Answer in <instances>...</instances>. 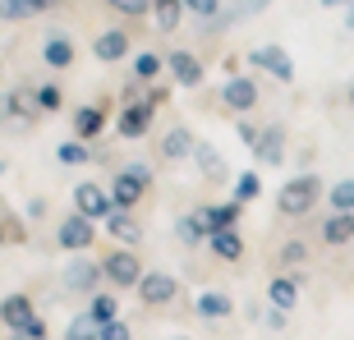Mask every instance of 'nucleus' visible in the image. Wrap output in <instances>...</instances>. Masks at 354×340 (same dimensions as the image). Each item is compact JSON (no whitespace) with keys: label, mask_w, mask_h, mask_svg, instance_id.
Here are the masks:
<instances>
[{"label":"nucleus","mask_w":354,"mask_h":340,"mask_svg":"<svg viewBox=\"0 0 354 340\" xmlns=\"http://www.w3.org/2000/svg\"><path fill=\"white\" fill-rule=\"evenodd\" d=\"M55 161H60V166H88V161H92V147L79 143V138H65V143L55 147Z\"/></svg>","instance_id":"7c9ffc66"},{"label":"nucleus","mask_w":354,"mask_h":340,"mask_svg":"<svg viewBox=\"0 0 354 340\" xmlns=\"http://www.w3.org/2000/svg\"><path fill=\"white\" fill-rule=\"evenodd\" d=\"M152 23L157 32H175L184 23V0H152Z\"/></svg>","instance_id":"c85d7f7f"},{"label":"nucleus","mask_w":354,"mask_h":340,"mask_svg":"<svg viewBox=\"0 0 354 340\" xmlns=\"http://www.w3.org/2000/svg\"><path fill=\"white\" fill-rule=\"evenodd\" d=\"M74 211H79V216H88L92 225H102L115 207H111V193H106L97 180H83V184H74Z\"/></svg>","instance_id":"9d476101"},{"label":"nucleus","mask_w":354,"mask_h":340,"mask_svg":"<svg viewBox=\"0 0 354 340\" xmlns=\"http://www.w3.org/2000/svg\"><path fill=\"white\" fill-rule=\"evenodd\" d=\"M216 106L235 111V115H249L253 106H258V79H249V74H230V79L221 83V92H216Z\"/></svg>","instance_id":"1a4fd4ad"},{"label":"nucleus","mask_w":354,"mask_h":340,"mask_svg":"<svg viewBox=\"0 0 354 340\" xmlns=\"http://www.w3.org/2000/svg\"><path fill=\"white\" fill-rule=\"evenodd\" d=\"M106 285V276H102V262H92V258H69V267H65V290H74V294H97V290Z\"/></svg>","instance_id":"ddd939ff"},{"label":"nucleus","mask_w":354,"mask_h":340,"mask_svg":"<svg viewBox=\"0 0 354 340\" xmlns=\"http://www.w3.org/2000/svg\"><path fill=\"white\" fill-rule=\"evenodd\" d=\"M221 10H225L221 0H184V14H198L203 23H212V19H216Z\"/></svg>","instance_id":"e433bc0d"},{"label":"nucleus","mask_w":354,"mask_h":340,"mask_svg":"<svg viewBox=\"0 0 354 340\" xmlns=\"http://www.w3.org/2000/svg\"><path fill=\"white\" fill-rule=\"evenodd\" d=\"M51 5H60V0H0V19H5V23H24V19L46 14Z\"/></svg>","instance_id":"a878e982"},{"label":"nucleus","mask_w":354,"mask_h":340,"mask_svg":"<svg viewBox=\"0 0 354 340\" xmlns=\"http://www.w3.org/2000/svg\"><path fill=\"white\" fill-rule=\"evenodd\" d=\"M304 258H308V244H304V239H290V244H281V253H276L281 267H299Z\"/></svg>","instance_id":"c9c22d12"},{"label":"nucleus","mask_w":354,"mask_h":340,"mask_svg":"<svg viewBox=\"0 0 354 340\" xmlns=\"http://www.w3.org/2000/svg\"><path fill=\"white\" fill-rule=\"evenodd\" d=\"M322 244H331V249H341V244H350L354 239V211H331V216H322Z\"/></svg>","instance_id":"5701e85b"},{"label":"nucleus","mask_w":354,"mask_h":340,"mask_svg":"<svg viewBox=\"0 0 354 340\" xmlns=\"http://www.w3.org/2000/svg\"><path fill=\"white\" fill-rule=\"evenodd\" d=\"M327 211H354V175L350 180H336L327 189Z\"/></svg>","instance_id":"2f4dec72"},{"label":"nucleus","mask_w":354,"mask_h":340,"mask_svg":"<svg viewBox=\"0 0 354 340\" xmlns=\"http://www.w3.org/2000/svg\"><path fill=\"white\" fill-rule=\"evenodd\" d=\"M92 55L102 60V65H120V60H129V32L124 28H106L92 37Z\"/></svg>","instance_id":"a211bd4d"},{"label":"nucleus","mask_w":354,"mask_h":340,"mask_svg":"<svg viewBox=\"0 0 354 340\" xmlns=\"http://www.w3.org/2000/svg\"><path fill=\"white\" fill-rule=\"evenodd\" d=\"M129 69H133V83L152 88V83L166 74V55H157V51H138V55H129Z\"/></svg>","instance_id":"393cba45"},{"label":"nucleus","mask_w":354,"mask_h":340,"mask_svg":"<svg viewBox=\"0 0 354 340\" xmlns=\"http://www.w3.org/2000/svg\"><path fill=\"white\" fill-rule=\"evenodd\" d=\"M194 216L203 221V230H207V239H212V235H221V230H239V216H244V207L230 198V202H207V207H198Z\"/></svg>","instance_id":"2eb2a0df"},{"label":"nucleus","mask_w":354,"mask_h":340,"mask_svg":"<svg viewBox=\"0 0 354 340\" xmlns=\"http://www.w3.org/2000/svg\"><path fill=\"white\" fill-rule=\"evenodd\" d=\"M5 244H10V230H5V221H0V249H5Z\"/></svg>","instance_id":"c03bdc74"},{"label":"nucleus","mask_w":354,"mask_h":340,"mask_svg":"<svg viewBox=\"0 0 354 340\" xmlns=\"http://www.w3.org/2000/svg\"><path fill=\"white\" fill-rule=\"evenodd\" d=\"M350 106H354V83H350Z\"/></svg>","instance_id":"a18cd8bd"},{"label":"nucleus","mask_w":354,"mask_h":340,"mask_svg":"<svg viewBox=\"0 0 354 340\" xmlns=\"http://www.w3.org/2000/svg\"><path fill=\"white\" fill-rule=\"evenodd\" d=\"M175 340H189V336H175Z\"/></svg>","instance_id":"09e8293b"},{"label":"nucleus","mask_w":354,"mask_h":340,"mask_svg":"<svg viewBox=\"0 0 354 340\" xmlns=\"http://www.w3.org/2000/svg\"><path fill=\"white\" fill-rule=\"evenodd\" d=\"M286 152H290V143H286V124L281 120H272V124H263L258 129V147H253V157H258V166H286Z\"/></svg>","instance_id":"4468645a"},{"label":"nucleus","mask_w":354,"mask_h":340,"mask_svg":"<svg viewBox=\"0 0 354 340\" xmlns=\"http://www.w3.org/2000/svg\"><path fill=\"white\" fill-rule=\"evenodd\" d=\"M194 147H198L194 129H189V124H175V129L161 133V147H157V152L166 161H184V157H194Z\"/></svg>","instance_id":"4be33fe9"},{"label":"nucleus","mask_w":354,"mask_h":340,"mask_svg":"<svg viewBox=\"0 0 354 340\" xmlns=\"http://www.w3.org/2000/svg\"><path fill=\"white\" fill-rule=\"evenodd\" d=\"M175 235H180L184 244H207V230H203V221H198L194 211H189V216H180V221H175Z\"/></svg>","instance_id":"72a5a7b5"},{"label":"nucleus","mask_w":354,"mask_h":340,"mask_svg":"<svg viewBox=\"0 0 354 340\" xmlns=\"http://www.w3.org/2000/svg\"><path fill=\"white\" fill-rule=\"evenodd\" d=\"M194 166H198V175H203L207 184H230V180H235L230 166H225V157L212 143H203V138H198V147H194Z\"/></svg>","instance_id":"6ab92c4d"},{"label":"nucleus","mask_w":354,"mask_h":340,"mask_svg":"<svg viewBox=\"0 0 354 340\" xmlns=\"http://www.w3.org/2000/svg\"><path fill=\"white\" fill-rule=\"evenodd\" d=\"M0 327L10 331V336L51 340V331H46V322H41V313H37V303L28 299L24 290H14V294H5V299H0Z\"/></svg>","instance_id":"f03ea898"},{"label":"nucleus","mask_w":354,"mask_h":340,"mask_svg":"<svg viewBox=\"0 0 354 340\" xmlns=\"http://www.w3.org/2000/svg\"><path fill=\"white\" fill-rule=\"evenodd\" d=\"M230 198H235L239 207H249V202H258V198H263V175H258V166H253V170H239L235 180H230Z\"/></svg>","instance_id":"bb28decb"},{"label":"nucleus","mask_w":354,"mask_h":340,"mask_svg":"<svg viewBox=\"0 0 354 340\" xmlns=\"http://www.w3.org/2000/svg\"><path fill=\"white\" fill-rule=\"evenodd\" d=\"M37 106H41V115L65 111V92H60V83H37Z\"/></svg>","instance_id":"473e14b6"},{"label":"nucleus","mask_w":354,"mask_h":340,"mask_svg":"<svg viewBox=\"0 0 354 340\" xmlns=\"http://www.w3.org/2000/svg\"><path fill=\"white\" fill-rule=\"evenodd\" d=\"M147 189H152V166L133 161V166H124V170L111 175V189H106V193H111V207L115 211H133L147 198Z\"/></svg>","instance_id":"7ed1b4c3"},{"label":"nucleus","mask_w":354,"mask_h":340,"mask_svg":"<svg viewBox=\"0 0 354 340\" xmlns=\"http://www.w3.org/2000/svg\"><path fill=\"white\" fill-rule=\"evenodd\" d=\"M97 340H133V331H129V322H124V317H115V322L97 327Z\"/></svg>","instance_id":"4c0bfd02"},{"label":"nucleus","mask_w":354,"mask_h":340,"mask_svg":"<svg viewBox=\"0 0 354 340\" xmlns=\"http://www.w3.org/2000/svg\"><path fill=\"white\" fill-rule=\"evenodd\" d=\"M10 340H28V336H10Z\"/></svg>","instance_id":"de8ad7c7"},{"label":"nucleus","mask_w":354,"mask_h":340,"mask_svg":"<svg viewBox=\"0 0 354 340\" xmlns=\"http://www.w3.org/2000/svg\"><path fill=\"white\" fill-rule=\"evenodd\" d=\"M41 106H37V88H14L0 97V124H37Z\"/></svg>","instance_id":"6e6552de"},{"label":"nucleus","mask_w":354,"mask_h":340,"mask_svg":"<svg viewBox=\"0 0 354 340\" xmlns=\"http://www.w3.org/2000/svg\"><path fill=\"white\" fill-rule=\"evenodd\" d=\"M152 124H157V106H152V102H124V106H120V115H115V133L124 138V143L147 138Z\"/></svg>","instance_id":"423d86ee"},{"label":"nucleus","mask_w":354,"mask_h":340,"mask_svg":"<svg viewBox=\"0 0 354 340\" xmlns=\"http://www.w3.org/2000/svg\"><path fill=\"white\" fill-rule=\"evenodd\" d=\"M194 308H198V317H207V322H221V317L235 313V299H230L225 290H203V294L194 299Z\"/></svg>","instance_id":"b1692460"},{"label":"nucleus","mask_w":354,"mask_h":340,"mask_svg":"<svg viewBox=\"0 0 354 340\" xmlns=\"http://www.w3.org/2000/svg\"><path fill=\"white\" fill-rule=\"evenodd\" d=\"M0 175H5V157H0Z\"/></svg>","instance_id":"49530a36"},{"label":"nucleus","mask_w":354,"mask_h":340,"mask_svg":"<svg viewBox=\"0 0 354 340\" xmlns=\"http://www.w3.org/2000/svg\"><path fill=\"white\" fill-rule=\"evenodd\" d=\"M249 65H253V69H263L267 79L286 83V88L295 83V55H290L281 41H258V46L249 51Z\"/></svg>","instance_id":"39448f33"},{"label":"nucleus","mask_w":354,"mask_h":340,"mask_svg":"<svg viewBox=\"0 0 354 340\" xmlns=\"http://www.w3.org/2000/svg\"><path fill=\"white\" fill-rule=\"evenodd\" d=\"M180 281H175L171 272H143V281H138V299H143V308H166V303L180 299Z\"/></svg>","instance_id":"9b49d317"},{"label":"nucleus","mask_w":354,"mask_h":340,"mask_svg":"<svg viewBox=\"0 0 354 340\" xmlns=\"http://www.w3.org/2000/svg\"><path fill=\"white\" fill-rule=\"evenodd\" d=\"M55 244H60V253L79 258V253H88L92 244H97V225H92L88 216H79V211H69L65 221L55 225Z\"/></svg>","instance_id":"0eeeda50"},{"label":"nucleus","mask_w":354,"mask_h":340,"mask_svg":"<svg viewBox=\"0 0 354 340\" xmlns=\"http://www.w3.org/2000/svg\"><path fill=\"white\" fill-rule=\"evenodd\" d=\"M235 129H239V143H244V147H249V152H253V147H258V124H253V120H244V115H239V124H235Z\"/></svg>","instance_id":"58836bf2"},{"label":"nucleus","mask_w":354,"mask_h":340,"mask_svg":"<svg viewBox=\"0 0 354 340\" xmlns=\"http://www.w3.org/2000/svg\"><path fill=\"white\" fill-rule=\"evenodd\" d=\"M102 276H106V285L111 290H138V281H143V258L133 249H111L102 258Z\"/></svg>","instance_id":"20e7f679"},{"label":"nucleus","mask_w":354,"mask_h":340,"mask_svg":"<svg viewBox=\"0 0 354 340\" xmlns=\"http://www.w3.org/2000/svg\"><path fill=\"white\" fill-rule=\"evenodd\" d=\"M322 10H345V5H354V0H317Z\"/></svg>","instance_id":"79ce46f5"},{"label":"nucleus","mask_w":354,"mask_h":340,"mask_svg":"<svg viewBox=\"0 0 354 340\" xmlns=\"http://www.w3.org/2000/svg\"><path fill=\"white\" fill-rule=\"evenodd\" d=\"M322 198H327V189H322V175H313V170H299L295 180H286L281 189H276V216L299 221V216H308V211H313Z\"/></svg>","instance_id":"f257e3e1"},{"label":"nucleus","mask_w":354,"mask_h":340,"mask_svg":"<svg viewBox=\"0 0 354 340\" xmlns=\"http://www.w3.org/2000/svg\"><path fill=\"white\" fill-rule=\"evenodd\" d=\"M166 74H171L175 88H203V79H207V69H203V60L194 51H171L166 55Z\"/></svg>","instance_id":"f3484780"},{"label":"nucleus","mask_w":354,"mask_h":340,"mask_svg":"<svg viewBox=\"0 0 354 340\" xmlns=\"http://www.w3.org/2000/svg\"><path fill=\"white\" fill-rule=\"evenodd\" d=\"M299 290H304L299 276L281 272V276H272V285H267V303L281 308V313H295V308H299Z\"/></svg>","instance_id":"aec40b11"},{"label":"nucleus","mask_w":354,"mask_h":340,"mask_svg":"<svg viewBox=\"0 0 354 340\" xmlns=\"http://www.w3.org/2000/svg\"><path fill=\"white\" fill-rule=\"evenodd\" d=\"M341 14H345V32H354V5H345Z\"/></svg>","instance_id":"37998d69"},{"label":"nucleus","mask_w":354,"mask_h":340,"mask_svg":"<svg viewBox=\"0 0 354 340\" xmlns=\"http://www.w3.org/2000/svg\"><path fill=\"white\" fill-rule=\"evenodd\" d=\"M41 60H46V69H74L79 46H74V37H69V32H51V37L41 41Z\"/></svg>","instance_id":"412c9836"},{"label":"nucleus","mask_w":354,"mask_h":340,"mask_svg":"<svg viewBox=\"0 0 354 340\" xmlns=\"http://www.w3.org/2000/svg\"><path fill=\"white\" fill-rule=\"evenodd\" d=\"M88 317L97 322V327L115 322V317H120V299H115V290H97V294L88 299Z\"/></svg>","instance_id":"cd10ccee"},{"label":"nucleus","mask_w":354,"mask_h":340,"mask_svg":"<svg viewBox=\"0 0 354 340\" xmlns=\"http://www.w3.org/2000/svg\"><path fill=\"white\" fill-rule=\"evenodd\" d=\"M106 129H111V106L106 102L74 106V138H79V143H97Z\"/></svg>","instance_id":"f8f14e48"},{"label":"nucleus","mask_w":354,"mask_h":340,"mask_svg":"<svg viewBox=\"0 0 354 340\" xmlns=\"http://www.w3.org/2000/svg\"><path fill=\"white\" fill-rule=\"evenodd\" d=\"M286 322H290V313H281V308L267 313V331H286Z\"/></svg>","instance_id":"a19ab883"},{"label":"nucleus","mask_w":354,"mask_h":340,"mask_svg":"<svg viewBox=\"0 0 354 340\" xmlns=\"http://www.w3.org/2000/svg\"><path fill=\"white\" fill-rule=\"evenodd\" d=\"M106 10L124 14V19H143V14H152V0H106Z\"/></svg>","instance_id":"f704fd0d"},{"label":"nucleus","mask_w":354,"mask_h":340,"mask_svg":"<svg viewBox=\"0 0 354 340\" xmlns=\"http://www.w3.org/2000/svg\"><path fill=\"white\" fill-rule=\"evenodd\" d=\"M207 249L216 253L221 262H239V258H244V235H239V230H221V235L207 239Z\"/></svg>","instance_id":"c756f323"},{"label":"nucleus","mask_w":354,"mask_h":340,"mask_svg":"<svg viewBox=\"0 0 354 340\" xmlns=\"http://www.w3.org/2000/svg\"><path fill=\"white\" fill-rule=\"evenodd\" d=\"M267 5H272V0H239V5H230V14H235V19H244V14H263Z\"/></svg>","instance_id":"ea45409f"},{"label":"nucleus","mask_w":354,"mask_h":340,"mask_svg":"<svg viewBox=\"0 0 354 340\" xmlns=\"http://www.w3.org/2000/svg\"><path fill=\"white\" fill-rule=\"evenodd\" d=\"M102 230H106L111 244H120V249H138V244H143V221H138L133 211H111V216L102 221Z\"/></svg>","instance_id":"dca6fc26"}]
</instances>
